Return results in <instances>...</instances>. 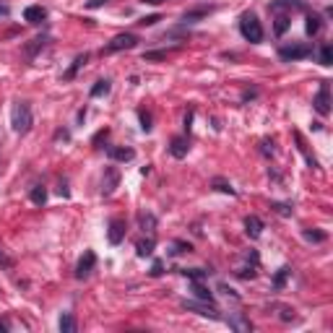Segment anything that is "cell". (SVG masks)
Instances as JSON below:
<instances>
[{"label": "cell", "instance_id": "3", "mask_svg": "<svg viewBox=\"0 0 333 333\" xmlns=\"http://www.w3.org/2000/svg\"><path fill=\"white\" fill-rule=\"evenodd\" d=\"M182 307L185 310H190V312H198V315H203V317H211V320H221V315L219 310L214 307L211 302H203V299H182Z\"/></svg>", "mask_w": 333, "mask_h": 333}, {"label": "cell", "instance_id": "2", "mask_svg": "<svg viewBox=\"0 0 333 333\" xmlns=\"http://www.w3.org/2000/svg\"><path fill=\"white\" fill-rule=\"evenodd\" d=\"M11 125L16 133H29L32 130V107L29 102H16L11 112Z\"/></svg>", "mask_w": 333, "mask_h": 333}, {"label": "cell", "instance_id": "18", "mask_svg": "<svg viewBox=\"0 0 333 333\" xmlns=\"http://www.w3.org/2000/svg\"><path fill=\"white\" fill-rule=\"evenodd\" d=\"M86 60H89V55H78V58L73 60V65H71V68L63 73V81H73V78H76V73L81 71V65H86Z\"/></svg>", "mask_w": 333, "mask_h": 333}, {"label": "cell", "instance_id": "25", "mask_svg": "<svg viewBox=\"0 0 333 333\" xmlns=\"http://www.w3.org/2000/svg\"><path fill=\"white\" fill-rule=\"evenodd\" d=\"M29 198H32V203H34V206H45V201H47V190L42 188V185H37V188H32Z\"/></svg>", "mask_w": 333, "mask_h": 333}, {"label": "cell", "instance_id": "11", "mask_svg": "<svg viewBox=\"0 0 333 333\" xmlns=\"http://www.w3.org/2000/svg\"><path fill=\"white\" fill-rule=\"evenodd\" d=\"M188 149H190V143H188V138H182V136L169 141V154L175 159H185V156H188Z\"/></svg>", "mask_w": 333, "mask_h": 333}, {"label": "cell", "instance_id": "40", "mask_svg": "<svg viewBox=\"0 0 333 333\" xmlns=\"http://www.w3.org/2000/svg\"><path fill=\"white\" fill-rule=\"evenodd\" d=\"M164 273V263L162 260H154V265H151V276H162Z\"/></svg>", "mask_w": 333, "mask_h": 333}, {"label": "cell", "instance_id": "47", "mask_svg": "<svg viewBox=\"0 0 333 333\" xmlns=\"http://www.w3.org/2000/svg\"><path fill=\"white\" fill-rule=\"evenodd\" d=\"M102 138H107V130H99V133H97V136H94V146L102 143Z\"/></svg>", "mask_w": 333, "mask_h": 333}, {"label": "cell", "instance_id": "42", "mask_svg": "<svg viewBox=\"0 0 333 333\" xmlns=\"http://www.w3.org/2000/svg\"><path fill=\"white\" fill-rule=\"evenodd\" d=\"M58 193H60L63 198H68V195H71V190H68V182H60V185H58Z\"/></svg>", "mask_w": 333, "mask_h": 333}, {"label": "cell", "instance_id": "4", "mask_svg": "<svg viewBox=\"0 0 333 333\" xmlns=\"http://www.w3.org/2000/svg\"><path fill=\"white\" fill-rule=\"evenodd\" d=\"M138 45V37L136 34H130V32H125V34H117V37H112V42L104 47L102 52H120V50H133Z\"/></svg>", "mask_w": 333, "mask_h": 333}, {"label": "cell", "instance_id": "12", "mask_svg": "<svg viewBox=\"0 0 333 333\" xmlns=\"http://www.w3.org/2000/svg\"><path fill=\"white\" fill-rule=\"evenodd\" d=\"M226 325H229L232 330H237V333H250V330H252V323L247 320L245 315H232V317H226Z\"/></svg>", "mask_w": 333, "mask_h": 333}, {"label": "cell", "instance_id": "35", "mask_svg": "<svg viewBox=\"0 0 333 333\" xmlns=\"http://www.w3.org/2000/svg\"><path fill=\"white\" fill-rule=\"evenodd\" d=\"M304 237L310 239V242H323L325 239V232H315V229H304Z\"/></svg>", "mask_w": 333, "mask_h": 333}, {"label": "cell", "instance_id": "37", "mask_svg": "<svg viewBox=\"0 0 333 333\" xmlns=\"http://www.w3.org/2000/svg\"><path fill=\"white\" fill-rule=\"evenodd\" d=\"M167 58V52H143V60H164Z\"/></svg>", "mask_w": 333, "mask_h": 333}, {"label": "cell", "instance_id": "28", "mask_svg": "<svg viewBox=\"0 0 333 333\" xmlns=\"http://www.w3.org/2000/svg\"><path fill=\"white\" fill-rule=\"evenodd\" d=\"M185 278H190V281H198V278H206L211 271H206V268H182L180 271Z\"/></svg>", "mask_w": 333, "mask_h": 333}, {"label": "cell", "instance_id": "27", "mask_svg": "<svg viewBox=\"0 0 333 333\" xmlns=\"http://www.w3.org/2000/svg\"><path fill=\"white\" fill-rule=\"evenodd\" d=\"M60 330L63 333H73L76 330V317H73V312H63V317H60Z\"/></svg>", "mask_w": 333, "mask_h": 333}, {"label": "cell", "instance_id": "5", "mask_svg": "<svg viewBox=\"0 0 333 333\" xmlns=\"http://www.w3.org/2000/svg\"><path fill=\"white\" fill-rule=\"evenodd\" d=\"M312 107L317 110V115H330V86H328V81H323L320 84V89H317V94H315V99H312Z\"/></svg>", "mask_w": 333, "mask_h": 333}, {"label": "cell", "instance_id": "39", "mask_svg": "<svg viewBox=\"0 0 333 333\" xmlns=\"http://www.w3.org/2000/svg\"><path fill=\"white\" fill-rule=\"evenodd\" d=\"M156 21H162V16H156V13H154V16H146V19H141L138 24H141V26H154Z\"/></svg>", "mask_w": 333, "mask_h": 333}, {"label": "cell", "instance_id": "17", "mask_svg": "<svg viewBox=\"0 0 333 333\" xmlns=\"http://www.w3.org/2000/svg\"><path fill=\"white\" fill-rule=\"evenodd\" d=\"M154 247H156V239L154 237H146V239H138L136 242V252L141 258H149L151 252H154Z\"/></svg>", "mask_w": 333, "mask_h": 333}, {"label": "cell", "instance_id": "46", "mask_svg": "<svg viewBox=\"0 0 333 333\" xmlns=\"http://www.w3.org/2000/svg\"><path fill=\"white\" fill-rule=\"evenodd\" d=\"M55 138H58V141H68V138H71V133H68V130H58V133H55Z\"/></svg>", "mask_w": 333, "mask_h": 333}, {"label": "cell", "instance_id": "50", "mask_svg": "<svg viewBox=\"0 0 333 333\" xmlns=\"http://www.w3.org/2000/svg\"><path fill=\"white\" fill-rule=\"evenodd\" d=\"M6 13H8V11H6V8H0V16H6Z\"/></svg>", "mask_w": 333, "mask_h": 333}, {"label": "cell", "instance_id": "26", "mask_svg": "<svg viewBox=\"0 0 333 333\" xmlns=\"http://www.w3.org/2000/svg\"><path fill=\"white\" fill-rule=\"evenodd\" d=\"M110 89H112V84L107 81V78H102V81H97L94 86H91V97H104V94H110Z\"/></svg>", "mask_w": 333, "mask_h": 333}, {"label": "cell", "instance_id": "16", "mask_svg": "<svg viewBox=\"0 0 333 333\" xmlns=\"http://www.w3.org/2000/svg\"><path fill=\"white\" fill-rule=\"evenodd\" d=\"M245 232H247L250 239H258V237L263 234V221H260L258 216H247V219H245Z\"/></svg>", "mask_w": 333, "mask_h": 333}, {"label": "cell", "instance_id": "48", "mask_svg": "<svg viewBox=\"0 0 333 333\" xmlns=\"http://www.w3.org/2000/svg\"><path fill=\"white\" fill-rule=\"evenodd\" d=\"M0 330L8 333V330H11V323H8V320H0Z\"/></svg>", "mask_w": 333, "mask_h": 333}, {"label": "cell", "instance_id": "20", "mask_svg": "<svg viewBox=\"0 0 333 333\" xmlns=\"http://www.w3.org/2000/svg\"><path fill=\"white\" fill-rule=\"evenodd\" d=\"M289 8H302V0H273L271 3V13H281Z\"/></svg>", "mask_w": 333, "mask_h": 333}, {"label": "cell", "instance_id": "30", "mask_svg": "<svg viewBox=\"0 0 333 333\" xmlns=\"http://www.w3.org/2000/svg\"><path fill=\"white\" fill-rule=\"evenodd\" d=\"M271 208L276 211L278 216H291V214H294V206H291V203H276V201H271Z\"/></svg>", "mask_w": 333, "mask_h": 333}, {"label": "cell", "instance_id": "24", "mask_svg": "<svg viewBox=\"0 0 333 333\" xmlns=\"http://www.w3.org/2000/svg\"><path fill=\"white\" fill-rule=\"evenodd\" d=\"M289 276H291V268H286V265H284V268H278L276 276H273V289H284Z\"/></svg>", "mask_w": 333, "mask_h": 333}, {"label": "cell", "instance_id": "44", "mask_svg": "<svg viewBox=\"0 0 333 333\" xmlns=\"http://www.w3.org/2000/svg\"><path fill=\"white\" fill-rule=\"evenodd\" d=\"M260 146H263V149H260L263 154H273V143H271V141H263Z\"/></svg>", "mask_w": 333, "mask_h": 333}, {"label": "cell", "instance_id": "34", "mask_svg": "<svg viewBox=\"0 0 333 333\" xmlns=\"http://www.w3.org/2000/svg\"><path fill=\"white\" fill-rule=\"evenodd\" d=\"M208 11H211V8H198V11H188V13H185V21H195V19H203V16H208Z\"/></svg>", "mask_w": 333, "mask_h": 333}, {"label": "cell", "instance_id": "13", "mask_svg": "<svg viewBox=\"0 0 333 333\" xmlns=\"http://www.w3.org/2000/svg\"><path fill=\"white\" fill-rule=\"evenodd\" d=\"M47 19V11L42 6H29V8H24V21H29V24H42Z\"/></svg>", "mask_w": 333, "mask_h": 333}, {"label": "cell", "instance_id": "32", "mask_svg": "<svg viewBox=\"0 0 333 333\" xmlns=\"http://www.w3.org/2000/svg\"><path fill=\"white\" fill-rule=\"evenodd\" d=\"M138 117H141V130H143V133H151V128H154V125H151V115L146 112V110H141Z\"/></svg>", "mask_w": 333, "mask_h": 333}, {"label": "cell", "instance_id": "33", "mask_svg": "<svg viewBox=\"0 0 333 333\" xmlns=\"http://www.w3.org/2000/svg\"><path fill=\"white\" fill-rule=\"evenodd\" d=\"M172 247H175V250H169L172 255H180V252H190V250H193L188 242H182V239H175V242H172Z\"/></svg>", "mask_w": 333, "mask_h": 333}, {"label": "cell", "instance_id": "8", "mask_svg": "<svg viewBox=\"0 0 333 333\" xmlns=\"http://www.w3.org/2000/svg\"><path fill=\"white\" fill-rule=\"evenodd\" d=\"M94 265H97V255L91 250H86L84 258L78 260V265H76V278H89V273L94 271Z\"/></svg>", "mask_w": 333, "mask_h": 333}, {"label": "cell", "instance_id": "19", "mask_svg": "<svg viewBox=\"0 0 333 333\" xmlns=\"http://www.w3.org/2000/svg\"><path fill=\"white\" fill-rule=\"evenodd\" d=\"M138 226L143 232H154L156 229V216L149 214V211H141V214H138Z\"/></svg>", "mask_w": 333, "mask_h": 333}, {"label": "cell", "instance_id": "41", "mask_svg": "<svg viewBox=\"0 0 333 333\" xmlns=\"http://www.w3.org/2000/svg\"><path fill=\"white\" fill-rule=\"evenodd\" d=\"M0 268H13V260L6 255L3 250H0Z\"/></svg>", "mask_w": 333, "mask_h": 333}, {"label": "cell", "instance_id": "22", "mask_svg": "<svg viewBox=\"0 0 333 333\" xmlns=\"http://www.w3.org/2000/svg\"><path fill=\"white\" fill-rule=\"evenodd\" d=\"M289 26H291V19L286 16V13H278V16H276V24H273V32H276V37H281V34L289 29Z\"/></svg>", "mask_w": 333, "mask_h": 333}, {"label": "cell", "instance_id": "31", "mask_svg": "<svg viewBox=\"0 0 333 333\" xmlns=\"http://www.w3.org/2000/svg\"><path fill=\"white\" fill-rule=\"evenodd\" d=\"M317 32H320V16L317 13H307V34L312 37Z\"/></svg>", "mask_w": 333, "mask_h": 333}, {"label": "cell", "instance_id": "36", "mask_svg": "<svg viewBox=\"0 0 333 333\" xmlns=\"http://www.w3.org/2000/svg\"><path fill=\"white\" fill-rule=\"evenodd\" d=\"M281 320H284V323H291V320H297L294 310H291V307H281Z\"/></svg>", "mask_w": 333, "mask_h": 333}, {"label": "cell", "instance_id": "14", "mask_svg": "<svg viewBox=\"0 0 333 333\" xmlns=\"http://www.w3.org/2000/svg\"><path fill=\"white\" fill-rule=\"evenodd\" d=\"M107 154H110V159H115V162H130V159L136 156V151L128 149V146H110Z\"/></svg>", "mask_w": 333, "mask_h": 333}, {"label": "cell", "instance_id": "45", "mask_svg": "<svg viewBox=\"0 0 333 333\" xmlns=\"http://www.w3.org/2000/svg\"><path fill=\"white\" fill-rule=\"evenodd\" d=\"M104 3H107V0H89V3H86V8H102Z\"/></svg>", "mask_w": 333, "mask_h": 333}, {"label": "cell", "instance_id": "21", "mask_svg": "<svg viewBox=\"0 0 333 333\" xmlns=\"http://www.w3.org/2000/svg\"><path fill=\"white\" fill-rule=\"evenodd\" d=\"M47 45V37H37V39H32V45H26L24 47V52H26V58H34L39 50H42Z\"/></svg>", "mask_w": 333, "mask_h": 333}, {"label": "cell", "instance_id": "1", "mask_svg": "<svg viewBox=\"0 0 333 333\" xmlns=\"http://www.w3.org/2000/svg\"><path fill=\"white\" fill-rule=\"evenodd\" d=\"M239 32H242V37L252 45L263 42V26H260L255 13H242V16H239Z\"/></svg>", "mask_w": 333, "mask_h": 333}, {"label": "cell", "instance_id": "29", "mask_svg": "<svg viewBox=\"0 0 333 333\" xmlns=\"http://www.w3.org/2000/svg\"><path fill=\"white\" fill-rule=\"evenodd\" d=\"M317 58H320V65H325V68H328V65H333V47L330 45H323L320 52H317Z\"/></svg>", "mask_w": 333, "mask_h": 333}, {"label": "cell", "instance_id": "38", "mask_svg": "<svg viewBox=\"0 0 333 333\" xmlns=\"http://www.w3.org/2000/svg\"><path fill=\"white\" fill-rule=\"evenodd\" d=\"M219 291H221V294H226V297H232V299H239L237 291H234L232 286H226V284H221V286H219Z\"/></svg>", "mask_w": 333, "mask_h": 333}, {"label": "cell", "instance_id": "10", "mask_svg": "<svg viewBox=\"0 0 333 333\" xmlns=\"http://www.w3.org/2000/svg\"><path fill=\"white\" fill-rule=\"evenodd\" d=\"M107 239H110V245H120V242L125 239V221H123V219H112V221H110Z\"/></svg>", "mask_w": 333, "mask_h": 333}, {"label": "cell", "instance_id": "9", "mask_svg": "<svg viewBox=\"0 0 333 333\" xmlns=\"http://www.w3.org/2000/svg\"><path fill=\"white\" fill-rule=\"evenodd\" d=\"M247 263L245 265H239V268L234 271L239 278H255V273H258V255H255V252H247Z\"/></svg>", "mask_w": 333, "mask_h": 333}, {"label": "cell", "instance_id": "43", "mask_svg": "<svg viewBox=\"0 0 333 333\" xmlns=\"http://www.w3.org/2000/svg\"><path fill=\"white\" fill-rule=\"evenodd\" d=\"M190 128H193V110H190L188 115H185V130L190 133Z\"/></svg>", "mask_w": 333, "mask_h": 333}, {"label": "cell", "instance_id": "15", "mask_svg": "<svg viewBox=\"0 0 333 333\" xmlns=\"http://www.w3.org/2000/svg\"><path fill=\"white\" fill-rule=\"evenodd\" d=\"M190 291H193V297H195V299L214 302V291H211L208 286H203V284H201V278H198V281H190Z\"/></svg>", "mask_w": 333, "mask_h": 333}, {"label": "cell", "instance_id": "6", "mask_svg": "<svg viewBox=\"0 0 333 333\" xmlns=\"http://www.w3.org/2000/svg\"><path fill=\"white\" fill-rule=\"evenodd\" d=\"M312 55V47L310 45H291V47H281L278 50V58L284 63L289 60H302V58H310Z\"/></svg>", "mask_w": 333, "mask_h": 333}, {"label": "cell", "instance_id": "23", "mask_svg": "<svg viewBox=\"0 0 333 333\" xmlns=\"http://www.w3.org/2000/svg\"><path fill=\"white\" fill-rule=\"evenodd\" d=\"M211 188L219 190V193H226V195H237V190L232 188V182H226L221 177H214V182H211Z\"/></svg>", "mask_w": 333, "mask_h": 333}, {"label": "cell", "instance_id": "49", "mask_svg": "<svg viewBox=\"0 0 333 333\" xmlns=\"http://www.w3.org/2000/svg\"><path fill=\"white\" fill-rule=\"evenodd\" d=\"M143 3H149V6H162L164 0H143Z\"/></svg>", "mask_w": 333, "mask_h": 333}, {"label": "cell", "instance_id": "7", "mask_svg": "<svg viewBox=\"0 0 333 333\" xmlns=\"http://www.w3.org/2000/svg\"><path fill=\"white\" fill-rule=\"evenodd\" d=\"M120 185V169L117 167H107L102 177V195H112Z\"/></svg>", "mask_w": 333, "mask_h": 333}]
</instances>
